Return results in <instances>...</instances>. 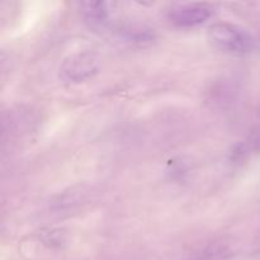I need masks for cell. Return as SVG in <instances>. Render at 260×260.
<instances>
[{
  "label": "cell",
  "mask_w": 260,
  "mask_h": 260,
  "mask_svg": "<svg viewBox=\"0 0 260 260\" xmlns=\"http://www.w3.org/2000/svg\"><path fill=\"white\" fill-rule=\"evenodd\" d=\"M208 40L213 47L229 55L241 56L250 52L253 38L246 30L230 23H215L208 28Z\"/></svg>",
  "instance_id": "cell-1"
},
{
  "label": "cell",
  "mask_w": 260,
  "mask_h": 260,
  "mask_svg": "<svg viewBox=\"0 0 260 260\" xmlns=\"http://www.w3.org/2000/svg\"><path fill=\"white\" fill-rule=\"evenodd\" d=\"M99 70L98 56L91 51L76 52L66 57L60 66V78L70 84H80L93 78Z\"/></svg>",
  "instance_id": "cell-2"
},
{
  "label": "cell",
  "mask_w": 260,
  "mask_h": 260,
  "mask_svg": "<svg viewBox=\"0 0 260 260\" xmlns=\"http://www.w3.org/2000/svg\"><path fill=\"white\" fill-rule=\"evenodd\" d=\"M213 14V9L207 4L189 3L170 8L168 18L178 28H194L205 24Z\"/></svg>",
  "instance_id": "cell-3"
},
{
  "label": "cell",
  "mask_w": 260,
  "mask_h": 260,
  "mask_svg": "<svg viewBox=\"0 0 260 260\" xmlns=\"http://www.w3.org/2000/svg\"><path fill=\"white\" fill-rule=\"evenodd\" d=\"M80 13L84 22L90 28H102L109 18V4L106 2H83Z\"/></svg>",
  "instance_id": "cell-4"
},
{
  "label": "cell",
  "mask_w": 260,
  "mask_h": 260,
  "mask_svg": "<svg viewBox=\"0 0 260 260\" xmlns=\"http://www.w3.org/2000/svg\"><path fill=\"white\" fill-rule=\"evenodd\" d=\"M260 150V132H253L245 141L236 145L231 152V161L243 162L250 156L253 152Z\"/></svg>",
  "instance_id": "cell-5"
},
{
  "label": "cell",
  "mask_w": 260,
  "mask_h": 260,
  "mask_svg": "<svg viewBox=\"0 0 260 260\" xmlns=\"http://www.w3.org/2000/svg\"><path fill=\"white\" fill-rule=\"evenodd\" d=\"M235 94V86L233 85L231 80H221L220 83L216 84L212 88V91H210V98L208 101L213 106H223L225 103L230 102Z\"/></svg>",
  "instance_id": "cell-6"
},
{
  "label": "cell",
  "mask_w": 260,
  "mask_h": 260,
  "mask_svg": "<svg viewBox=\"0 0 260 260\" xmlns=\"http://www.w3.org/2000/svg\"><path fill=\"white\" fill-rule=\"evenodd\" d=\"M229 249L225 245L220 244H212L207 246L205 250L201 251L194 260H222L229 255Z\"/></svg>",
  "instance_id": "cell-7"
}]
</instances>
